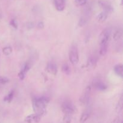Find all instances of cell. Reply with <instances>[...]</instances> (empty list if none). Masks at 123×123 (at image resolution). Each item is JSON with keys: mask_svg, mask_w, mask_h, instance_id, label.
<instances>
[{"mask_svg": "<svg viewBox=\"0 0 123 123\" xmlns=\"http://www.w3.org/2000/svg\"><path fill=\"white\" fill-rule=\"evenodd\" d=\"M88 17H87L86 16H83L79 19L78 25L80 27H82L86 25V23L88 22Z\"/></svg>", "mask_w": 123, "mask_h": 123, "instance_id": "cell-16", "label": "cell"}, {"mask_svg": "<svg viewBox=\"0 0 123 123\" xmlns=\"http://www.w3.org/2000/svg\"><path fill=\"white\" fill-rule=\"evenodd\" d=\"M122 31L121 30H117L113 35V39L114 41H118L119 40L121 39L122 37Z\"/></svg>", "mask_w": 123, "mask_h": 123, "instance_id": "cell-17", "label": "cell"}, {"mask_svg": "<svg viewBox=\"0 0 123 123\" xmlns=\"http://www.w3.org/2000/svg\"><path fill=\"white\" fill-rule=\"evenodd\" d=\"M25 74L26 73L25 72H22V70H20V72L18 73V78L19 79H20V80H23L24 79H25Z\"/></svg>", "mask_w": 123, "mask_h": 123, "instance_id": "cell-27", "label": "cell"}, {"mask_svg": "<svg viewBox=\"0 0 123 123\" xmlns=\"http://www.w3.org/2000/svg\"><path fill=\"white\" fill-rule=\"evenodd\" d=\"M98 4L102 8H103V11L107 13L108 14L112 13L114 11L112 6L110 2L108 1H105V0H100L98 1Z\"/></svg>", "mask_w": 123, "mask_h": 123, "instance_id": "cell-5", "label": "cell"}, {"mask_svg": "<svg viewBox=\"0 0 123 123\" xmlns=\"http://www.w3.org/2000/svg\"><path fill=\"white\" fill-rule=\"evenodd\" d=\"M100 49H99V54L101 56H105L108 52V44H102L100 45Z\"/></svg>", "mask_w": 123, "mask_h": 123, "instance_id": "cell-15", "label": "cell"}, {"mask_svg": "<svg viewBox=\"0 0 123 123\" xmlns=\"http://www.w3.org/2000/svg\"><path fill=\"white\" fill-rule=\"evenodd\" d=\"M49 102V98L47 97L35 98L32 100V108L35 114L40 117L46 114V106Z\"/></svg>", "mask_w": 123, "mask_h": 123, "instance_id": "cell-1", "label": "cell"}, {"mask_svg": "<svg viewBox=\"0 0 123 123\" xmlns=\"http://www.w3.org/2000/svg\"><path fill=\"white\" fill-rule=\"evenodd\" d=\"M92 86L97 90L100 91H105L107 89L108 86L102 80L98 79H95L92 82Z\"/></svg>", "mask_w": 123, "mask_h": 123, "instance_id": "cell-7", "label": "cell"}, {"mask_svg": "<svg viewBox=\"0 0 123 123\" xmlns=\"http://www.w3.org/2000/svg\"><path fill=\"white\" fill-rule=\"evenodd\" d=\"M91 88L90 86H88L84 90V92L83 93L82 96H81L80 101L84 105H87L89 103L90 97V94H91Z\"/></svg>", "mask_w": 123, "mask_h": 123, "instance_id": "cell-6", "label": "cell"}, {"mask_svg": "<svg viewBox=\"0 0 123 123\" xmlns=\"http://www.w3.org/2000/svg\"><path fill=\"white\" fill-rule=\"evenodd\" d=\"M69 60L73 65H76L79 62V52L77 47L72 45L69 50Z\"/></svg>", "mask_w": 123, "mask_h": 123, "instance_id": "cell-2", "label": "cell"}, {"mask_svg": "<svg viewBox=\"0 0 123 123\" xmlns=\"http://www.w3.org/2000/svg\"><path fill=\"white\" fill-rule=\"evenodd\" d=\"M97 58H96V56H90V58L88 59V61L87 62V67L88 68H94L95 67V66H96V64H97Z\"/></svg>", "mask_w": 123, "mask_h": 123, "instance_id": "cell-13", "label": "cell"}, {"mask_svg": "<svg viewBox=\"0 0 123 123\" xmlns=\"http://www.w3.org/2000/svg\"><path fill=\"white\" fill-rule=\"evenodd\" d=\"M114 71L118 76L123 77V66L121 64H118L114 66Z\"/></svg>", "mask_w": 123, "mask_h": 123, "instance_id": "cell-11", "label": "cell"}, {"mask_svg": "<svg viewBox=\"0 0 123 123\" xmlns=\"http://www.w3.org/2000/svg\"><path fill=\"white\" fill-rule=\"evenodd\" d=\"M37 28L38 29H43V28L44 27V23L43 22H39L37 24Z\"/></svg>", "mask_w": 123, "mask_h": 123, "instance_id": "cell-28", "label": "cell"}, {"mask_svg": "<svg viewBox=\"0 0 123 123\" xmlns=\"http://www.w3.org/2000/svg\"><path fill=\"white\" fill-rule=\"evenodd\" d=\"M10 25L12 26H13L14 29H17L18 27V23H17L16 20L15 19H12L10 22Z\"/></svg>", "mask_w": 123, "mask_h": 123, "instance_id": "cell-26", "label": "cell"}, {"mask_svg": "<svg viewBox=\"0 0 123 123\" xmlns=\"http://www.w3.org/2000/svg\"><path fill=\"white\" fill-rule=\"evenodd\" d=\"M111 123H120V118L119 117H117L112 121Z\"/></svg>", "mask_w": 123, "mask_h": 123, "instance_id": "cell-29", "label": "cell"}, {"mask_svg": "<svg viewBox=\"0 0 123 123\" xmlns=\"http://www.w3.org/2000/svg\"><path fill=\"white\" fill-rule=\"evenodd\" d=\"M72 120V115H68V114H64L63 117V123H71Z\"/></svg>", "mask_w": 123, "mask_h": 123, "instance_id": "cell-22", "label": "cell"}, {"mask_svg": "<svg viewBox=\"0 0 123 123\" xmlns=\"http://www.w3.org/2000/svg\"><path fill=\"white\" fill-rule=\"evenodd\" d=\"M46 71L52 75H56L58 72L57 66L54 62H49L46 66Z\"/></svg>", "mask_w": 123, "mask_h": 123, "instance_id": "cell-9", "label": "cell"}, {"mask_svg": "<svg viewBox=\"0 0 123 123\" xmlns=\"http://www.w3.org/2000/svg\"><path fill=\"white\" fill-rule=\"evenodd\" d=\"M30 68H31V65H30V64L29 62H26V63L24 64L21 70L26 73V72H28L30 70Z\"/></svg>", "mask_w": 123, "mask_h": 123, "instance_id": "cell-24", "label": "cell"}, {"mask_svg": "<svg viewBox=\"0 0 123 123\" xmlns=\"http://www.w3.org/2000/svg\"><path fill=\"white\" fill-rule=\"evenodd\" d=\"M90 114H91V112H90L89 110H86L82 114L81 116H80V120H79V121H80V123H85L88 120V118L90 117Z\"/></svg>", "mask_w": 123, "mask_h": 123, "instance_id": "cell-12", "label": "cell"}, {"mask_svg": "<svg viewBox=\"0 0 123 123\" xmlns=\"http://www.w3.org/2000/svg\"><path fill=\"white\" fill-rule=\"evenodd\" d=\"M123 96H121V98H120V100L118 102L117 105L116 106V111L117 113H120L123 110Z\"/></svg>", "mask_w": 123, "mask_h": 123, "instance_id": "cell-18", "label": "cell"}, {"mask_svg": "<svg viewBox=\"0 0 123 123\" xmlns=\"http://www.w3.org/2000/svg\"><path fill=\"white\" fill-rule=\"evenodd\" d=\"M61 109L64 114L73 115L75 111L73 105L69 101H65L61 106Z\"/></svg>", "mask_w": 123, "mask_h": 123, "instance_id": "cell-4", "label": "cell"}, {"mask_svg": "<svg viewBox=\"0 0 123 123\" xmlns=\"http://www.w3.org/2000/svg\"><path fill=\"white\" fill-rule=\"evenodd\" d=\"M87 0H74V4L78 7L85 6L86 4Z\"/></svg>", "mask_w": 123, "mask_h": 123, "instance_id": "cell-23", "label": "cell"}, {"mask_svg": "<svg viewBox=\"0 0 123 123\" xmlns=\"http://www.w3.org/2000/svg\"><path fill=\"white\" fill-rule=\"evenodd\" d=\"M8 82H9V79L8 78H6V77L0 76V84H7Z\"/></svg>", "mask_w": 123, "mask_h": 123, "instance_id": "cell-25", "label": "cell"}, {"mask_svg": "<svg viewBox=\"0 0 123 123\" xmlns=\"http://www.w3.org/2000/svg\"><path fill=\"white\" fill-rule=\"evenodd\" d=\"M54 6L56 10L62 12L66 7V0H54Z\"/></svg>", "mask_w": 123, "mask_h": 123, "instance_id": "cell-8", "label": "cell"}, {"mask_svg": "<svg viewBox=\"0 0 123 123\" xmlns=\"http://www.w3.org/2000/svg\"><path fill=\"white\" fill-rule=\"evenodd\" d=\"M13 97H14V91H12L11 92H9L8 95L5 96V97L4 98V101L8 102V103H10L12 101V100H13Z\"/></svg>", "mask_w": 123, "mask_h": 123, "instance_id": "cell-20", "label": "cell"}, {"mask_svg": "<svg viewBox=\"0 0 123 123\" xmlns=\"http://www.w3.org/2000/svg\"><path fill=\"white\" fill-rule=\"evenodd\" d=\"M108 16V14L107 13H106L105 12L103 11L101 13H100L99 14L97 15V19L98 20V22L101 23H103L107 19Z\"/></svg>", "mask_w": 123, "mask_h": 123, "instance_id": "cell-14", "label": "cell"}, {"mask_svg": "<svg viewBox=\"0 0 123 123\" xmlns=\"http://www.w3.org/2000/svg\"><path fill=\"white\" fill-rule=\"evenodd\" d=\"M111 36V30L105 29L103 30L98 37V43L100 45L108 44Z\"/></svg>", "mask_w": 123, "mask_h": 123, "instance_id": "cell-3", "label": "cell"}, {"mask_svg": "<svg viewBox=\"0 0 123 123\" xmlns=\"http://www.w3.org/2000/svg\"><path fill=\"white\" fill-rule=\"evenodd\" d=\"M41 117L37 114H31L25 118V121L27 123H38L40 121Z\"/></svg>", "mask_w": 123, "mask_h": 123, "instance_id": "cell-10", "label": "cell"}, {"mask_svg": "<svg viewBox=\"0 0 123 123\" xmlns=\"http://www.w3.org/2000/svg\"><path fill=\"white\" fill-rule=\"evenodd\" d=\"M62 71L66 75H69L71 73V70L67 64H64L62 66Z\"/></svg>", "mask_w": 123, "mask_h": 123, "instance_id": "cell-19", "label": "cell"}, {"mask_svg": "<svg viewBox=\"0 0 123 123\" xmlns=\"http://www.w3.org/2000/svg\"><path fill=\"white\" fill-rule=\"evenodd\" d=\"M13 49L11 46H6L2 49V53L6 56H8L12 53Z\"/></svg>", "mask_w": 123, "mask_h": 123, "instance_id": "cell-21", "label": "cell"}, {"mask_svg": "<svg viewBox=\"0 0 123 123\" xmlns=\"http://www.w3.org/2000/svg\"><path fill=\"white\" fill-rule=\"evenodd\" d=\"M34 27V24H31V23H30V24H28V28H32Z\"/></svg>", "mask_w": 123, "mask_h": 123, "instance_id": "cell-30", "label": "cell"}]
</instances>
